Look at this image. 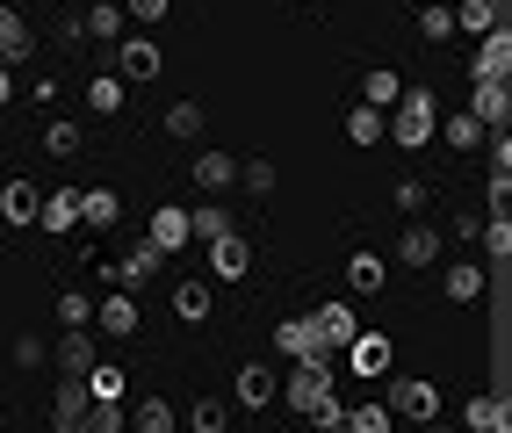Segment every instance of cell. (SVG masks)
<instances>
[{"label": "cell", "instance_id": "cell-39", "mask_svg": "<svg viewBox=\"0 0 512 433\" xmlns=\"http://www.w3.org/2000/svg\"><path fill=\"white\" fill-rule=\"evenodd\" d=\"M462 426H476V433H498V426H505V405H498V397H469Z\"/></svg>", "mask_w": 512, "mask_h": 433}, {"label": "cell", "instance_id": "cell-11", "mask_svg": "<svg viewBox=\"0 0 512 433\" xmlns=\"http://www.w3.org/2000/svg\"><path fill=\"white\" fill-rule=\"evenodd\" d=\"M87 361H94V325H65V340L51 347V369L58 376H87Z\"/></svg>", "mask_w": 512, "mask_h": 433}, {"label": "cell", "instance_id": "cell-9", "mask_svg": "<svg viewBox=\"0 0 512 433\" xmlns=\"http://www.w3.org/2000/svg\"><path fill=\"white\" fill-rule=\"evenodd\" d=\"M94 332H109V340H130V332H138V304H130V289L109 282V296L94 304Z\"/></svg>", "mask_w": 512, "mask_h": 433}, {"label": "cell", "instance_id": "cell-27", "mask_svg": "<svg viewBox=\"0 0 512 433\" xmlns=\"http://www.w3.org/2000/svg\"><path fill=\"white\" fill-rule=\"evenodd\" d=\"M383 282H390V268H383L375 253H347V289H354V296H375Z\"/></svg>", "mask_w": 512, "mask_h": 433}, {"label": "cell", "instance_id": "cell-19", "mask_svg": "<svg viewBox=\"0 0 512 433\" xmlns=\"http://www.w3.org/2000/svg\"><path fill=\"white\" fill-rule=\"evenodd\" d=\"M37 224L51 231V239H58V231H73L80 224V188H51L44 203H37Z\"/></svg>", "mask_w": 512, "mask_h": 433}, {"label": "cell", "instance_id": "cell-49", "mask_svg": "<svg viewBox=\"0 0 512 433\" xmlns=\"http://www.w3.org/2000/svg\"><path fill=\"white\" fill-rule=\"evenodd\" d=\"M15 102V73H8V58H0V109Z\"/></svg>", "mask_w": 512, "mask_h": 433}, {"label": "cell", "instance_id": "cell-7", "mask_svg": "<svg viewBox=\"0 0 512 433\" xmlns=\"http://www.w3.org/2000/svg\"><path fill=\"white\" fill-rule=\"evenodd\" d=\"M87 405H94V390H87V376H58V390H51V426H58V433H80Z\"/></svg>", "mask_w": 512, "mask_h": 433}, {"label": "cell", "instance_id": "cell-20", "mask_svg": "<svg viewBox=\"0 0 512 433\" xmlns=\"http://www.w3.org/2000/svg\"><path fill=\"white\" fill-rule=\"evenodd\" d=\"M37 203H44L37 181H8L0 188V224H37Z\"/></svg>", "mask_w": 512, "mask_h": 433}, {"label": "cell", "instance_id": "cell-46", "mask_svg": "<svg viewBox=\"0 0 512 433\" xmlns=\"http://www.w3.org/2000/svg\"><path fill=\"white\" fill-rule=\"evenodd\" d=\"M15 361H22V369H44V340H37V332H22V340H15Z\"/></svg>", "mask_w": 512, "mask_h": 433}, {"label": "cell", "instance_id": "cell-8", "mask_svg": "<svg viewBox=\"0 0 512 433\" xmlns=\"http://www.w3.org/2000/svg\"><path fill=\"white\" fill-rule=\"evenodd\" d=\"M275 354H282V361H311V354H332V347H325L318 318H282V325H275Z\"/></svg>", "mask_w": 512, "mask_h": 433}, {"label": "cell", "instance_id": "cell-38", "mask_svg": "<svg viewBox=\"0 0 512 433\" xmlns=\"http://www.w3.org/2000/svg\"><path fill=\"white\" fill-rule=\"evenodd\" d=\"M390 405H347V433H390Z\"/></svg>", "mask_w": 512, "mask_h": 433}, {"label": "cell", "instance_id": "cell-12", "mask_svg": "<svg viewBox=\"0 0 512 433\" xmlns=\"http://www.w3.org/2000/svg\"><path fill=\"white\" fill-rule=\"evenodd\" d=\"M469 116L484 123V130H505V116H512V87H505V80H476V94H469Z\"/></svg>", "mask_w": 512, "mask_h": 433}, {"label": "cell", "instance_id": "cell-21", "mask_svg": "<svg viewBox=\"0 0 512 433\" xmlns=\"http://www.w3.org/2000/svg\"><path fill=\"white\" fill-rule=\"evenodd\" d=\"M311 318H318V332H325V347H332V354L361 332V311H354V304H318Z\"/></svg>", "mask_w": 512, "mask_h": 433}, {"label": "cell", "instance_id": "cell-1", "mask_svg": "<svg viewBox=\"0 0 512 433\" xmlns=\"http://www.w3.org/2000/svg\"><path fill=\"white\" fill-rule=\"evenodd\" d=\"M383 123H390V138H397L404 152H419V145H433V123H440V109H433V94H426V87H404L397 102L383 109Z\"/></svg>", "mask_w": 512, "mask_h": 433}, {"label": "cell", "instance_id": "cell-26", "mask_svg": "<svg viewBox=\"0 0 512 433\" xmlns=\"http://www.w3.org/2000/svg\"><path fill=\"white\" fill-rule=\"evenodd\" d=\"M123 419H130V433H174V405L166 397H138Z\"/></svg>", "mask_w": 512, "mask_h": 433}, {"label": "cell", "instance_id": "cell-29", "mask_svg": "<svg viewBox=\"0 0 512 433\" xmlns=\"http://www.w3.org/2000/svg\"><path fill=\"white\" fill-rule=\"evenodd\" d=\"M123 102H130V87H123L116 73H94V80H87V109H94V116H116Z\"/></svg>", "mask_w": 512, "mask_h": 433}, {"label": "cell", "instance_id": "cell-41", "mask_svg": "<svg viewBox=\"0 0 512 433\" xmlns=\"http://www.w3.org/2000/svg\"><path fill=\"white\" fill-rule=\"evenodd\" d=\"M188 426H195V433H224V397H195Z\"/></svg>", "mask_w": 512, "mask_h": 433}, {"label": "cell", "instance_id": "cell-47", "mask_svg": "<svg viewBox=\"0 0 512 433\" xmlns=\"http://www.w3.org/2000/svg\"><path fill=\"white\" fill-rule=\"evenodd\" d=\"M484 188H491V210H505V195H512V166H491V181H484Z\"/></svg>", "mask_w": 512, "mask_h": 433}, {"label": "cell", "instance_id": "cell-5", "mask_svg": "<svg viewBox=\"0 0 512 433\" xmlns=\"http://www.w3.org/2000/svg\"><path fill=\"white\" fill-rule=\"evenodd\" d=\"M339 361H347V376H390L397 369V347L383 340V332H354V340L339 347Z\"/></svg>", "mask_w": 512, "mask_h": 433}, {"label": "cell", "instance_id": "cell-33", "mask_svg": "<svg viewBox=\"0 0 512 433\" xmlns=\"http://www.w3.org/2000/svg\"><path fill=\"white\" fill-rule=\"evenodd\" d=\"M87 390H94V397H123V390H130V369H116V361L94 354V361H87Z\"/></svg>", "mask_w": 512, "mask_h": 433}, {"label": "cell", "instance_id": "cell-18", "mask_svg": "<svg viewBox=\"0 0 512 433\" xmlns=\"http://www.w3.org/2000/svg\"><path fill=\"white\" fill-rule=\"evenodd\" d=\"M231 181H238V159H231V152H217V145L195 152V188H202V195H224Z\"/></svg>", "mask_w": 512, "mask_h": 433}, {"label": "cell", "instance_id": "cell-24", "mask_svg": "<svg viewBox=\"0 0 512 433\" xmlns=\"http://www.w3.org/2000/svg\"><path fill=\"white\" fill-rule=\"evenodd\" d=\"M440 289H448V304H476V296H484V260H455V268L440 275Z\"/></svg>", "mask_w": 512, "mask_h": 433}, {"label": "cell", "instance_id": "cell-45", "mask_svg": "<svg viewBox=\"0 0 512 433\" xmlns=\"http://www.w3.org/2000/svg\"><path fill=\"white\" fill-rule=\"evenodd\" d=\"M123 15L152 29V22H166V0H123Z\"/></svg>", "mask_w": 512, "mask_h": 433}, {"label": "cell", "instance_id": "cell-15", "mask_svg": "<svg viewBox=\"0 0 512 433\" xmlns=\"http://www.w3.org/2000/svg\"><path fill=\"white\" fill-rule=\"evenodd\" d=\"M130 29V15H123V0H94V8L80 15V37H94V44H116Z\"/></svg>", "mask_w": 512, "mask_h": 433}, {"label": "cell", "instance_id": "cell-16", "mask_svg": "<svg viewBox=\"0 0 512 433\" xmlns=\"http://www.w3.org/2000/svg\"><path fill=\"white\" fill-rule=\"evenodd\" d=\"M152 246H159L166 260L188 246V210H181V203H159V210H152Z\"/></svg>", "mask_w": 512, "mask_h": 433}, {"label": "cell", "instance_id": "cell-14", "mask_svg": "<svg viewBox=\"0 0 512 433\" xmlns=\"http://www.w3.org/2000/svg\"><path fill=\"white\" fill-rule=\"evenodd\" d=\"M440 246H448V239H440L433 224H404V239H397V268H433Z\"/></svg>", "mask_w": 512, "mask_h": 433}, {"label": "cell", "instance_id": "cell-31", "mask_svg": "<svg viewBox=\"0 0 512 433\" xmlns=\"http://www.w3.org/2000/svg\"><path fill=\"white\" fill-rule=\"evenodd\" d=\"M397 94H404V80L390 73V65H375V73H361V102H368V109H390Z\"/></svg>", "mask_w": 512, "mask_h": 433}, {"label": "cell", "instance_id": "cell-2", "mask_svg": "<svg viewBox=\"0 0 512 433\" xmlns=\"http://www.w3.org/2000/svg\"><path fill=\"white\" fill-rule=\"evenodd\" d=\"M332 383H339V354H311V361H296V369H289L282 397H289V412H311Z\"/></svg>", "mask_w": 512, "mask_h": 433}, {"label": "cell", "instance_id": "cell-32", "mask_svg": "<svg viewBox=\"0 0 512 433\" xmlns=\"http://www.w3.org/2000/svg\"><path fill=\"white\" fill-rule=\"evenodd\" d=\"M217 231H231V210H224V203H195V210H188V239L210 246Z\"/></svg>", "mask_w": 512, "mask_h": 433}, {"label": "cell", "instance_id": "cell-6", "mask_svg": "<svg viewBox=\"0 0 512 433\" xmlns=\"http://www.w3.org/2000/svg\"><path fill=\"white\" fill-rule=\"evenodd\" d=\"M253 275V246L238 231H217L210 239V282H246Z\"/></svg>", "mask_w": 512, "mask_h": 433}, {"label": "cell", "instance_id": "cell-17", "mask_svg": "<svg viewBox=\"0 0 512 433\" xmlns=\"http://www.w3.org/2000/svg\"><path fill=\"white\" fill-rule=\"evenodd\" d=\"M159 268H166V253H159L152 239H145V246H130V253L116 260V289H138V282H152Z\"/></svg>", "mask_w": 512, "mask_h": 433}, {"label": "cell", "instance_id": "cell-35", "mask_svg": "<svg viewBox=\"0 0 512 433\" xmlns=\"http://www.w3.org/2000/svg\"><path fill=\"white\" fill-rule=\"evenodd\" d=\"M419 37H426V44H448V37H462V29H455V8H448V0H433V8L419 15Z\"/></svg>", "mask_w": 512, "mask_h": 433}, {"label": "cell", "instance_id": "cell-40", "mask_svg": "<svg viewBox=\"0 0 512 433\" xmlns=\"http://www.w3.org/2000/svg\"><path fill=\"white\" fill-rule=\"evenodd\" d=\"M512 253V224H505V210H491L484 217V260H505Z\"/></svg>", "mask_w": 512, "mask_h": 433}, {"label": "cell", "instance_id": "cell-36", "mask_svg": "<svg viewBox=\"0 0 512 433\" xmlns=\"http://www.w3.org/2000/svg\"><path fill=\"white\" fill-rule=\"evenodd\" d=\"M498 22V0H455V29L462 37H476V29H491Z\"/></svg>", "mask_w": 512, "mask_h": 433}, {"label": "cell", "instance_id": "cell-48", "mask_svg": "<svg viewBox=\"0 0 512 433\" xmlns=\"http://www.w3.org/2000/svg\"><path fill=\"white\" fill-rule=\"evenodd\" d=\"M397 210H426V181H397Z\"/></svg>", "mask_w": 512, "mask_h": 433}, {"label": "cell", "instance_id": "cell-3", "mask_svg": "<svg viewBox=\"0 0 512 433\" xmlns=\"http://www.w3.org/2000/svg\"><path fill=\"white\" fill-rule=\"evenodd\" d=\"M166 73V51H159V37H116V80L123 87H145V80H159Z\"/></svg>", "mask_w": 512, "mask_h": 433}, {"label": "cell", "instance_id": "cell-34", "mask_svg": "<svg viewBox=\"0 0 512 433\" xmlns=\"http://www.w3.org/2000/svg\"><path fill=\"white\" fill-rule=\"evenodd\" d=\"M166 138L195 145V138H202V102H174V109H166Z\"/></svg>", "mask_w": 512, "mask_h": 433}, {"label": "cell", "instance_id": "cell-30", "mask_svg": "<svg viewBox=\"0 0 512 433\" xmlns=\"http://www.w3.org/2000/svg\"><path fill=\"white\" fill-rule=\"evenodd\" d=\"M347 138H354V145H383V138H390V123H383V109H368V102H354V109H347Z\"/></svg>", "mask_w": 512, "mask_h": 433}, {"label": "cell", "instance_id": "cell-37", "mask_svg": "<svg viewBox=\"0 0 512 433\" xmlns=\"http://www.w3.org/2000/svg\"><path fill=\"white\" fill-rule=\"evenodd\" d=\"M51 311H58V325H94V296L58 289V296H51Z\"/></svg>", "mask_w": 512, "mask_h": 433}, {"label": "cell", "instance_id": "cell-43", "mask_svg": "<svg viewBox=\"0 0 512 433\" xmlns=\"http://www.w3.org/2000/svg\"><path fill=\"white\" fill-rule=\"evenodd\" d=\"M44 152H51V159H73V152H80V130H73V123H51V130H44Z\"/></svg>", "mask_w": 512, "mask_h": 433}, {"label": "cell", "instance_id": "cell-28", "mask_svg": "<svg viewBox=\"0 0 512 433\" xmlns=\"http://www.w3.org/2000/svg\"><path fill=\"white\" fill-rule=\"evenodd\" d=\"M433 130H440V145H455V152H469V145H484V123H476L469 109H455V116H440Z\"/></svg>", "mask_w": 512, "mask_h": 433}, {"label": "cell", "instance_id": "cell-50", "mask_svg": "<svg viewBox=\"0 0 512 433\" xmlns=\"http://www.w3.org/2000/svg\"><path fill=\"white\" fill-rule=\"evenodd\" d=\"M0 426H8V412H0Z\"/></svg>", "mask_w": 512, "mask_h": 433}, {"label": "cell", "instance_id": "cell-4", "mask_svg": "<svg viewBox=\"0 0 512 433\" xmlns=\"http://www.w3.org/2000/svg\"><path fill=\"white\" fill-rule=\"evenodd\" d=\"M383 405H390V419H440V390L426 383V376H390V397H383Z\"/></svg>", "mask_w": 512, "mask_h": 433}, {"label": "cell", "instance_id": "cell-22", "mask_svg": "<svg viewBox=\"0 0 512 433\" xmlns=\"http://www.w3.org/2000/svg\"><path fill=\"white\" fill-rule=\"evenodd\" d=\"M123 217V195L109 188V181H101V188H80V224H94V231H109Z\"/></svg>", "mask_w": 512, "mask_h": 433}, {"label": "cell", "instance_id": "cell-44", "mask_svg": "<svg viewBox=\"0 0 512 433\" xmlns=\"http://www.w3.org/2000/svg\"><path fill=\"white\" fill-rule=\"evenodd\" d=\"M238 181H246L253 195H275V166H267V159H253V166H238Z\"/></svg>", "mask_w": 512, "mask_h": 433}, {"label": "cell", "instance_id": "cell-25", "mask_svg": "<svg viewBox=\"0 0 512 433\" xmlns=\"http://www.w3.org/2000/svg\"><path fill=\"white\" fill-rule=\"evenodd\" d=\"M210 304H217L210 282H174V318H181V325H202V318H210Z\"/></svg>", "mask_w": 512, "mask_h": 433}, {"label": "cell", "instance_id": "cell-13", "mask_svg": "<svg viewBox=\"0 0 512 433\" xmlns=\"http://www.w3.org/2000/svg\"><path fill=\"white\" fill-rule=\"evenodd\" d=\"M231 397H238L246 412H267V405H275V369H267V361H246L238 383H231Z\"/></svg>", "mask_w": 512, "mask_h": 433}, {"label": "cell", "instance_id": "cell-42", "mask_svg": "<svg viewBox=\"0 0 512 433\" xmlns=\"http://www.w3.org/2000/svg\"><path fill=\"white\" fill-rule=\"evenodd\" d=\"M303 419H318L325 433H347V405H339V397H332V390H325V397H318V405H311V412H303Z\"/></svg>", "mask_w": 512, "mask_h": 433}, {"label": "cell", "instance_id": "cell-23", "mask_svg": "<svg viewBox=\"0 0 512 433\" xmlns=\"http://www.w3.org/2000/svg\"><path fill=\"white\" fill-rule=\"evenodd\" d=\"M29 51H37V37H29V22L8 8V0H0V58H8V65H22Z\"/></svg>", "mask_w": 512, "mask_h": 433}, {"label": "cell", "instance_id": "cell-10", "mask_svg": "<svg viewBox=\"0 0 512 433\" xmlns=\"http://www.w3.org/2000/svg\"><path fill=\"white\" fill-rule=\"evenodd\" d=\"M512 73V37L491 22V29H476V80H505Z\"/></svg>", "mask_w": 512, "mask_h": 433}]
</instances>
